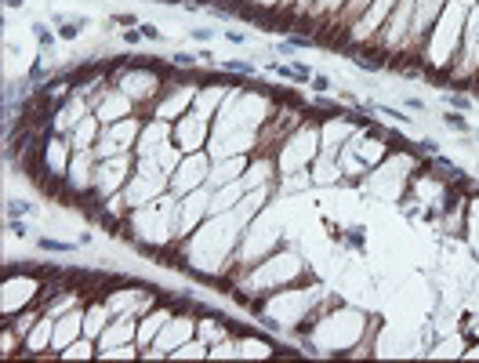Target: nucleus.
I'll use <instances>...</instances> for the list:
<instances>
[{"mask_svg":"<svg viewBox=\"0 0 479 363\" xmlns=\"http://www.w3.org/2000/svg\"><path fill=\"white\" fill-rule=\"evenodd\" d=\"M113 22H116V26H138L135 15H113Z\"/></svg>","mask_w":479,"mask_h":363,"instance_id":"17","label":"nucleus"},{"mask_svg":"<svg viewBox=\"0 0 479 363\" xmlns=\"http://www.w3.org/2000/svg\"><path fill=\"white\" fill-rule=\"evenodd\" d=\"M124 40H127V44H138V40H145V36H142V29L135 26V29H127V33H124Z\"/></svg>","mask_w":479,"mask_h":363,"instance_id":"18","label":"nucleus"},{"mask_svg":"<svg viewBox=\"0 0 479 363\" xmlns=\"http://www.w3.org/2000/svg\"><path fill=\"white\" fill-rule=\"evenodd\" d=\"M374 109H378V113H385V116H392L396 124H407V127H410V116H407L403 109H396V105H381V102H374Z\"/></svg>","mask_w":479,"mask_h":363,"instance_id":"6","label":"nucleus"},{"mask_svg":"<svg viewBox=\"0 0 479 363\" xmlns=\"http://www.w3.org/2000/svg\"><path fill=\"white\" fill-rule=\"evenodd\" d=\"M211 36H214L211 29H192V40H204V44H207V40H211Z\"/></svg>","mask_w":479,"mask_h":363,"instance_id":"19","label":"nucleus"},{"mask_svg":"<svg viewBox=\"0 0 479 363\" xmlns=\"http://www.w3.org/2000/svg\"><path fill=\"white\" fill-rule=\"evenodd\" d=\"M381 66H385L381 58H367V55L356 58V69H363V73H374V69H381Z\"/></svg>","mask_w":479,"mask_h":363,"instance_id":"10","label":"nucleus"},{"mask_svg":"<svg viewBox=\"0 0 479 363\" xmlns=\"http://www.w3.org/2000/svg\"><path fill=\"white\" fill-rule=\"evenodd\" d=\"M345 244L356 247V251H367V229H363V225H352V229L345 232Z\"/></svg>","mask_w":479,"mask_h":363,"instance_id":"3","label":"nucleus"},{"mask_svg":"<svg viewBox=\"0 0 479 363\" xmlns=\"http://www.w3.org/2000/svg\"><path fill=\"white\" fill-rule=\"evenodd\" d=\"M138 29H142V36H145V40H164V33H160V29H156L153 22H142Z\"/></svg>","mask_w":479,"mask_h":363,"instance_id":"12","label":"nucleus"},{"mask_svg":"<svg viewBox=\"0 0 479 363\" xmlns=\"http://www.w3.org/2000/svg\"><path fill=\"white\" fill-rule=\"evenodd\" d=\"M443 124H447V127H450V131H461V135H465V131H468V120H465V116H461V113H458V109H450V113H447V116H443Z\"/></svg>","mask_w":479,"mask_h":363,"instance_id":"7","label":"nucleus"},{"mask_svg":"<svg viewBox=\"0 0 479 363\" xmlns=\"http://www.w3.org/2000/svg\"><path fill=\"white\" fill-rule=\"evenodd\" d=\"M44 76H48L44 62H33V69H29V84H36V80H44Z\"/></svg>","mask_w":479,"mask_h":363,"instance_id":"13","label":"nucleus"},{"mask_svg":"<svg viewBox=\"0 0 479 363\" xmlns=\"http://www.w3.org/2000/svg\"><path fill=\"white\" fill-rule=\"evenodd\" d=\"M8 232H11V236H18V240H22V236H26V232H29V229H26V222H22V218H8Z\"/></svg>","mask_w":479,"mask_h":363,"instance_id":"11","label":"nucleus"},{"mask_svg":"<svg viewBox=\"0 0 479 363\" xmlns=\"http://www.w3.org/2000/svg\"><path fill=\"white\" fill-rule=\"evenodd\" d=\"M309 84H312V91H316V95H327V91H331V76H323V73H312V80H309Z\"/></svg>","mask_w":479,"mask_h":363,"instance_id":"9","label":"nucleus"},{"mask_svg":"<svg viewBox=\"0 0 479 363\" xmlns=\"http://www.w3.org/2000/svg\"><path fill=\"white\" fill-rule=\"evenodd\" d=\"M33 36H36V44L44 48V51H48V48L55 44V33H51V29H48L44 22H33Z\"/></svg>","mask_w":479,"mask_h":363,"instance_id":"4","label":"nucleus"},{"mask_svg":"<svg viewBox=\"0 0 479 363\" xmlns=\"http://www.w3.org/2000/svg\"><path fill=\"white\" fill-rule=\"evenodd\" d=\"M222 69H229V73H236V76H254V73H258L254 62H247V58H222Z\"/></svg>","mask_w":479,"mask_h":363,"instance_id":"1","label":"nucleus"},{"mask_svg":"<svg viewBox=\"0 0 479 363\" xmlns=\"http://www.w3.org/2000/svg\"><path fill=\"white\" fill-rule=\"evenodd\" d=\"M443 102H447V109H458V113L472 109V98H468V95H454V91H447V95H443Z\"/></svg>","mask_w":479,"mask_h":363,"instance_id":"5","label":"nucleus"},{"mask_svg":"<svg viewBox=\"0 0 479 363\" xmlns=\"http://www.w3.org/2000/svg\"><path fill=\"white\" fill-rule=\"evenodd\" d=\"M36 247L40 251H51V254H73L76 251V244H62V240H51V236H40Z\"/></svg>","mask_w":479,"mask_h":363,"instance_id":"2","label":"nucleus"},{"mask_svg":"<svg viewBox=\"0 0 479 363\" xmlns=\"http://www.w3.org/2000/svg\"><path fill=\"white\" fill-rule=\"evenodd\" d=\"M421 149H425L428 156H439V142H436V138H421Z\"/></svg>","mask_w":479,"mask_h":363,"instance_id":"16","label":"nucleus"},{"mask_svg":"<svg viewBox=\"0 0 479 363\" xmlns=\"http://www.w3.org/2000/svg\"><path fill=\"white\" fill-rule=\"evenodd\" d=\"M196 58H200V55H189V51H178V55H175L171 62H175V66H196Z\"/></svg>","mask_w":479,"mask_h":363,"instance_id":"14","label":"nucleus"},{"mask_svg":"<svg viewBox=\"0 0 479 363\" xmlns=\"http://www.w3.org/2000/svg\"><path fill=\"white\" fill-rule=\"evenodd\" d=\"M407 105H410L414 113H421V109H425V102H421V98H407Z\"/></svg>","mask_w":479,"mask_h":363,"instance_id":"20","label":"nucleus"},{"mask_svg":"<svg viewBox=\"0 0 479 363\" xmlns=\"http://www.w3.org/2000/svg\"><path fill=\"white\" fill-rule=\"evenodd\" d=\"M475 200H479V189H475Z\"/></svg>","mask_w":479,"mask_h":363,"instance_id":"22","label":"nucleus"},{"mask_svg":"<svg viewBox=\"0 0 479 363\" xmlns=\"http://www.w3.org/2000/svg\"><path fill=\"white\" fill-rule=\"evenodd\" d=\"M29 211H33V204H26V200H8V218H22Z\"/></svg>","mask_w":479,"mask_h":363,"instance_id":"8","label":"nucleus"},{"mask_svg":"<svg viewBox=\"0 0 479 363\" xmlns=\"http://www.w3.org/2000/svg\"><path fill=\"white\" fill-rule=\"evenodd\" d=\"M26 0H4V8H22Z\"/></svg>","mask_w":479,"mask_h":363,"instance_id":"21","label":"nucleus"},{"mask_svg":"<svg viewBox=\"0 0 479 363\" xmlns=\"http://www.w3.org/2000/svg\"><path fill=\"white\" fill-rule=\"evenodd\" d=\"M225 40H232V44H247V33H236V29H225Z\"/></svg>","mask_w":479,"mask_h":363,"instance_id":"15","label":"nucleus"}]
</instances>
